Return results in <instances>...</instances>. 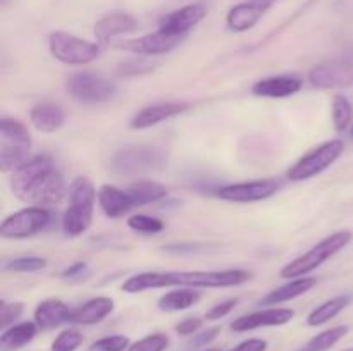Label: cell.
<instances>
[{"label": "cell", "mask_w": 353, "mask_h": 351, "mask_svg": "<svg viewBox=\"0 0 353 351\" xmlns=\"http://www.w3.org/2000/svg\"><path fill=\"white\" fill-rule=\"evenodd\" d=\"M252 279V274L243 268L226 270H192V272H141L131 275L123 282L121 289L128 295L164 288H192V289H221L241 286Z\"/></svg>", "instance_id": "1"}, {"label": "cell", "mask_w": 353, "mask_h": 351, "mask_svg": "<svg viewBox=\"0 0 353 351\" xmlns=\"http://www.w3.org/2000/svg\"><path fill=\"white\" fill-rule=\"evenodd\" d=\"M10 189L24 203L52 206L65 195L64 178L55 171L47 155H34L10 176Z\"/></svg>", "instance_id": "2"}, {"label": "cell", "mask_w": 353, "mask_h": 351, "mask_svg": "<svg viewBox=\"0 0 353 351\" xmlns=\"http://www.w3.org/2000/svg\"><path fill=\"white\" fill-rule=\"evenodd\" d=\"M97 189L85 176H78L69 184V205L62 215V231L76 237L90 229L95 210Z\"/></svg>", "instance_id": "3"}, {"label": "cell", "mask_w": 353, "mask_h": 351, "mask_svg": "<svg viewBox=\"0 0 353 351\" xmlns=\"http://www.w3.org/2000/svg\"><path fill=\"white\" fill-rule=\"evenodd\" d=\"M353 240L352 231H336V233L330 234L324 240H321L319 243L314 244L307 253L300 255L299 258L292 260L290 264H286L285 267L279 270V277L281 279H299V277H307L309 274H312L314 270L321 267L323 264H326L330 258H333L334 255L340 253L343 248H347Z\"/></svg>", "instance_id": "4"}, {"label": "cell", "mask_w": 353, "mask_h": 351, "mask_svg": "<svg viewBox=\"0 0 353 351\" xmlns=\"http://www.w3.org/2000/svg\"><path fill=\"white\" fill-rule=\"evenodd\" d=\"M31 134L21 120H0V169L14 172L31 158Z\"/></svg>", "instance_id": "5"}, {"label": "cell", "mask_w": 353, "mask_h": 351, "mask_svg": "<svg viewBox=\"0 0 353 351\" xmlns=\"http://www.w3.org/2000/svg\"><path fill=\"white\" fill-rule=\"evenodd\" d=\"M168 165V155L155 147H126L117 150L110 158V169L119 176H143L162 171Z\"/></svg>", "instance_id": "6"}, {"label": "cell", "mask_w": 353, "mask_h": 351, "mask_svg": "<svg viewBox=\"0 0 353 351\" xmlns=\"http://www.w3.org/2000/svg\"><path fill=\"white\" fill-rule=\"evenodd\" d=\"M48 50L55 61L68 65H86L100 57V45L65 31L48 34Z\"/></svg>", "instance_id": "7"}, {"label": "cell", "mask_w": 353, "mask_h": 351, "mask_svg": "<svg viewBox=\"0 0 353 351\" xmlns=\"http://www.w3.org/2000/svg\"><path fill=\"white\" fill-rule=\"evenodd\" d=\"M343 151L345 143L341 140L324 141L323 145L312 148L309 153H305L302 158H299L286 176H288L290 181L293 182L309 181V179H314L316 176L327 171V169L343 155Z\"/></svg>", "instance_id": "8"}, {"label": "cell", "mask_w": 353, "mask_h": 351, "mask_svg": "<svg viewBox=\"0 0 353 351\" xmlns=\"http://www.w3.org/2000/svg\"><path fill=\"white\" fill-rule=\"evenodd\" d=\"M65 86L72 98L86 105L110 102L117 93L116 83L93 72H76L69 76Z\"/></svg>", "instance_id": "9"}, {"label": "cell", "mask_w": 353, "mask_h": 351, "mask_svg": "<svg viewBox=\"0 0 353 351\" xmlns=\"http://www.w3.org/2000/svg\"><path fill=\"white\" fill-rule=\"evenodd\" d=\"M48 224H50V212L45 206L28 205L2 220L0 236L6 240H26L41 233Z\"/></svg>", "instance_id": "10"}, {"label": "cell", "mask_w": 353, "mask_h": 351, "mask_svg": "<svg viewBox=\"0 0 353 351\" xmlns=\"http://www.w3.org/2000/svg\"><path fill=\"white\" fill-rule=\"evenodd\" d=\"M309 83L317 89H340L353 85V50L310 69Z\"/></svg>", "instance_id": "11"}, {"label": "cell", "mask_w": 353, "mask_h": 351, "mask_svg": "<svg viewBox=\"0 0 353 351\" xmlns=\"http://www.w3.org/2000/svg\"><path fill=\"white\" fill-rule=\"evenodd\" d=\"M281 188L276 179H255V181L233 182L217 188L216 196L230 203H255L274 196Z\"/></svg>", "instance_id": "12"}, {"label": "cell", "mask_w": 353, "mask_h": 351, "mask_svg": "<svg viewBox=\"0 0 353 351\" xmlns=\"http://www.w3.org/2000/svg\"><path fill=\"white\" fill-rule=\"evenodd\" d=\"M186 36H179V34L165 33V31L157 30L154 33L143 34L134 40L121 41L117 48L126 52H133L138 55H162L169 54L174 48H178L183 43Z\"/></svg>", "instance_id": "13"}, {"label": "cell", "mask_w": 353, "mask_h": 351, "mask_svg": "<svg viewBox=\"0 0 353 351\" xmlns=\"http://www.w3.org/2000/svg\"><path fill=\"white\" fill-rule=\"evenodd\" d=\"M278 0H245L230 9L226 16V26L233 33H245L259 24Z\"/></svg>", "instance_id": "14"}, {"label": "cell", "mask_w": 353, "mask_h": 351, "mask_svg": "<svg viewBox=\"0 0 353 351\" xmlns=\"http://www.w3.org/2000/svg\"><path fill=\"white\" fill-rule=\"evenodd\" d=\"M295 312L290 308H279V306H268L264 310L250 312L241 315L231 322V330L234 332H248V330L261 329V327H279L293 320Z\"/></svg>", "instance_id": "15"}, {"label": "cell", "mask_w": 353, "mask_h": 351, "mask_svg": "<svg viewBox=\"0 0 353 351\" xmlns=\"http://www.w3.org/2000/svg\"><path fill=\"white\" fill-rule=\"evenodd\" d=\"M190 109V103L186 102H161L154 103V105H147L141 110H138L130 120L131 129H148L157 124L164 123V120L172 119L176 116H181L183 112Z\"/></svg>", "instance_id": "16"}, {"label": "cell", "mask_w": 353, "mask_h": 351, "mask_svg": "<svg viewBox=\"0 0 353 351\" xmlns=\"http://www.w3.org/2000/svg\"><path fill=\"white\" fill-rule=\"evenodd\" d=\"M205 6H202V3H188L181 9H176L162 16L161 21H159V30L165 31V33L186 36L188 31L193 30L205 17Z\"/></svg>", "instance_id": "17"}, {"label": "cell", "mask_w": 353, "mask_h": 351, "mask_svg": "<svg viewBox=\"0 0 353 351\" xmlns=\"http://www.w3.org/2000/svg\"><path fill=\"white\" fill-rule=\"evenodd\" d=\"M138 28L137 19L128 12H110L99 19L93 26V34H95L97 41L102 45L110 43L116 40L117 36H124V34L134 33Z\"/></svg>", "instance_id": "18"}, {"label": "cell", "mask_w": 353, "mask_h": 351, "mask_svg": "<svg viewBox=\"0 0 353 351\" xmlns=\"http://www.w3.org/2000/svg\"><path fill=\"white\" fill-rule=\"evenodd\" d=\"M302 89V79L296 76H269L252 85V93L261 98H288Z\"/></svg>", "instance_id": "19"}, {"label": "cell", "mask_w": 353, "mask_h": 351, "mask_svg": "<svg viewBox=\"0 0 353 351\" xmlns=\"http://www.w3.org/2000/svg\"><path fill=\"white\" fill-rule=\"evenodd\" d=\"M97 202H99L102 212L110 219H119V217L126 215L131 209H134L130 193L112 184L100 186L97 191Z\"/></svg>", "instance_id": "20"}, {"label": "cell", "mask_w": 353, "mask_h": 351, "mask_svg": "<svg viewBox=\"0 0 353 351\" xmlns=\"http://www.w3.org/2000/svg\"><path fill=\"white\" fill-rule=\"evenodd\" d=\"M72 310L65 305L62 299L50 298L38 303L33 313V322L37 323L38 329L50 330L55 327H61L62 323H68L71 320Z\"/></svg>", "instance_id": "21"}, {"label": "cell", "mask_w": 353, "mask_h": 351, "mask_svg": "<svg viewBox=\"0 0 353 351\" xmlns=\"http://www.w3.org/2000/svg\"><path fill=\"white\" fill-rule=\"evenodd\" d=\"M114 303L112 298L109 296H97V298L88 299L83 303L79 308L72 310L71 312V323H78V326H95L105 320L110 313L114 312Z\"/></svg>", "instance_id": "22"}, {"label": "cell", "mask_w": 353, "mask_h": 351, "mask_svg": "<svg viewBox=\"0 0 353 351\" xmlns=\"http://www.w3.org/2000/svg\"><path fill=\"white\" fill-rule=\"evenodd\" d=\"M64 120L65 114L62 107L52 102L37 103L30 112V123L33 124L34 129L45 134L55 133V131L61 129L64 126Z\"/></svg>", "instance_id": "23"}, {"label": "cell", "mask_w": 353, "mask_h": 351, "mask_svg": "<svg viewBox=\"0 0 353 351\" xmlns=\"http://www.w3.org/2000/svg\"><path fill=\"white\" fill-rule=\"evenodd\" d=\"M316 284H317V279L309 277V275H307V277L290 279L286 284L279 286V288L272 289L269 295H265L264 298H262L261 305L278 306V305H281V303L292 301V299H295V298H299V296L309 292Z\"/></svg>", "instance_id": "24"}, {"label": "cell", "mask_w": 353, "mask_h": 351, "mask_svg": "<svg viewBox=\"0 0 353 351\" xmlns=\"http://www.w3.org/2000/svg\"><path fill=\"white\" fill-rule=\"evenodd\" d=\"M352 301H353L352 295H338L334 296V298L327 299V301H324L323 305L314 308L312 312L307 315V326L321 327L324 326V323L331 322V320L336 319L345 308H348Z\"/></svg>", "instance_id": "25"}, {"label": "cell", "mask_w": 353, "mask_h": 351, "mask_svg": "<svg viewBox=\"0 0 353 351\" xmlns=\"http://www.w3.org/2000/svg\"><path fill=\"white\" fill-rule=\"evenodd\" d=\"M38 332V326L34 322H19L7 327L0 334V348L2 351H16L26 346L34 339Z\"/></svg>", "instance_id": "26"}, {"label": "cell", "mask_w": 353, "mask_h": 351, "mask_svg": "<svg viewBox=\"0 0 353 351\" xmlns=\"http://www.w3.org/2000/svg\"><path fill=\"white\" fill-rule=\"evenodd\" d=\"M199 301H200L199 289L174 288L159 298L157 306L159 310H162V312H183V310L192 308V306L196 305Z\"/></svg>", "instance_id": "27"}, {"label": "cell", "mask_w": 353, "mask_h": 351, "mask_svg": "<svg viewBox=\"0 0 353 351\" xmlns=\"http://www.w3.org/2000/svg\"><path fill=\"white\" fill-rule=\"evenodd\" d=\"M126 191L130 193L134 206L161 202L162 198L168 196V188L164 184H161V182L150 181V179H140V181L133 182Z\"/></svg>", "instance_id": "28"}, {"label": "cell", "mask_w": 353, "mask_h": 351, "mask_svg": "<svg viewBox=\"0 0 353 351\" xmlns=\"http://www.w3.org/2000/svg\"><path fill=\"white\" fill-rule=\"evenodd\" d=\"M348 330H350L348 326L331 327V329H326L317 334V336H314L312 339H309L305 344L296 348L295 351H330L334 344H338L347 336Z\"/></svg>", "instance_id": "29"}, {"label": "cell", "mask_w": 353, "mask_h": 351, "mask_svg": "<svg viewBox=\"0 0 353 351\" xmlns=\"http://www.w3.org/2000/svg\"><path fill=\"white\" fill-rule=\"evenodd\" d=\"M333 126L336 133H345L350 127L353 109L350 100L345 95H334L333 98Z\"/></svg>", "instance_id": "30"}, {"label": "cell", "mask_w": 353, "mask_h": 351, "mask_svg": "<svg viewBox=\"0 0 353 351\" xmlns=\"http://www.w3.org/2000/svg\"><path fill=\"white\" fill-rule=\"evenodd\" d=\"M47 258L37 257V255H28V257H16L3 262L2 268L6 272H38L47 267Z\"/></svg>", "instance_id": "31"}, {"label": "cell", "mask_w": 353, "mask_h": 351, "mask_svg": "<svg viewBox=\"0 0 353 351\" xmlns=\"http://www.w3.org/2000/svg\"><path fill=\"white\" fill-rule=\"evenodd\" d=\"M128 227L134 233L140 234H159L164 231V222L157 217L152 215H145V213H134L128 219Z\"/></svg>", "instance_id": "32"}, {"label": "cell", "mask_w": 353, "mask_h": 351, "mask_svg": "<svg viewBox=\"0 0 353 351\" xmlns=\"http://www.w3.org/2000/svg\"><path fill=\"white\" fill-rule=\"evenodd\" d=\"M85 341L81 330L74 329V327H69L64 329L50 344V351H76Z\"/></svg>", "instance_id": "33"}, {"label": "cell", "mask_w": 353, "mask_h": 351, "mask_svg": "<svg viewBox=\"0 0 353 351\" xmlns=\"http://www.w3.org/2000/svg\"><path fill=\"white\" fill-rule=\"evenodd\" d=\"M169 348V337L162 332L148 334L141 339L131 343L128 351H165Z\"/></svg>", "instance_id": "34"}, {"label": "cell", "mask_w": 353, "mask_h": 351, "mask_svg": "<svg viewBox=\"0 0 353 351\" xmlns=\"http://www.w3.org/2000/svg\"><path fill=\"white\" fill-rule=\"evenodd\" d=\"M130 346V337L121 336V334H114V336H105L97 339L95 343L90 346V351H128Z\"/></svg>", "instance_id": "35"}, {"label": "cell", "mask_w": 353, "mask_h": 351, "mask_svg": "<svg viewBox=\"0 0 353 351\" xmlns=\"http://www.w3.org/2000/svg\"><path fill=\"white\" fill-rule=\"evenodd\" d=\"M23 312L24 305L21 301H2V306H0V326H2V329L14 326V322L23 315Z\"/></svg>", "instance_id": "36"}, {"label": "cell", "mask_w": 353, "mask_h": 351, "mask_svg": "<svg viewBox=\"0 0 353 351\" xmlns=\"http://www.w3.org/2000/svg\"><path fill=\"white\" fill-rule=\"evenodd\" d=\"M236 305H238V299L234 298L217 303V305H214L212 308L205 313V320H209V322H216V320L224 319V317L230 315V313L236 308Z\"/></svg>", "instance_id": "37"}, {"label": "cell", "mask_w": 353, "mask_h": 351, "mask_svg": "<svg viewBox=\"0 0 353 351\" xmlns=\"http://www.w3.org/2000/svg\"><path fill=\"white\" fill-rule=\"evenodd\" d=\"M200 327H202V319H199V317H188V319L181 320L176 326V332L179 336H193V334L199 332Z\"/></svg>", "instance_id": "38"}, {"label": "cell", "mask_w": 353, "mask_h": 351, "mask_svg": "<svg viewBox=\"0 0 353 351\" xmlns=\"http://www.w3.org/2000/svg\"><path fill=\"white\" fill-rule=\"evenodd\" d=\"M219 332H221V327H217V326L209 327V329L202 330V332L196 334V336L193 337L192 346L193 348H205L207 344H210L217 336H219Z\"/></svg>", "instance_id": "39"}, {"label": "cell", "mask_w": 353, "mask_h": 351, "mask_svg": "<svg viewBox=\"0 0 353 351\" xmlns=\"http://www.w3.org/2000/svg\"><path fill=\"white\" fill-rule=\"evenodd\" d=\"M269 343L261 337H252V339L241 341L240 344L233 348L231 351H268Z\"/></svg>", "instance_id": "40"}, {"label": "cell", "mask_w": 353, "mask_h": 351, "mask_svg": "<svg viewBox=\"0 0 353 351\" xmlns=\"http://www.w3.org/2000/svg\"><path fill=\"white\" fill-rule=\"evenodd\" d=\"M148 69H150V65H148L147 62H141V61H131V62H126V64L121 65L119 74H123V76L141 74V72L148 71Z\"/></svg>", "instance_id": "41"}, {"label": "cell", "mask_w": 353, "mask_h": 351, "mask_svg": "<svg viewBox=\"0 0 353 351\" xmlns=\"http://www.w3.org/2000/svg\"><path fill=\"white\" fill-rule=\"evenodd\" d=\"M86 267H88V265H86L85 262H76L74 265H71V267L64 268V270L61 272V277H64V279L81 277V275L86 272Z\"/></svg>", "instance_id": "42"}, {"label": "cell", "mask_w": 353, "mask_h": 351, "mask_svg": "<svg viewBox=\"0 0 353 351\" xmlns=\"http://www.w3.org/2000/svg\"><path fill=\"white\" fill-rule=\"evenodd\" d=\"M202 351H223V350H219V348H209V350H202Z\"/></svg>", "instance_id": "43"}, {"label": "cell", "mask_w": 353, "mask_h": 351, "mask_svg": "<svg viewBox=\"0 0 353 351\" xmlns=\"http://www.w3.org/2000/svg\"><path fill=\"white\" fill-rule=\"evenodd\" d=\"M350 138L353 140V124H352V127H350Z\"/></svg>", "instance_id": "44"}, {"label": "cell", "mask_w": 353, "mask_h": 351, "mask_svg": "<svg viewBox=\"0 0 353 351\" xmlns=\"http://www.w3.org/2000/svg\"><path fill=\"white\" fill-rule=\"evenodd\" d=\"M341 351H353V348H347V350H341Z\"/></svg>", "instance_id": "45"}]
</instances>
